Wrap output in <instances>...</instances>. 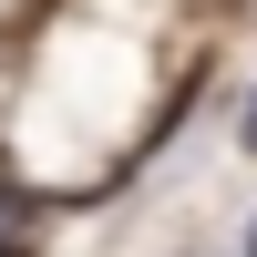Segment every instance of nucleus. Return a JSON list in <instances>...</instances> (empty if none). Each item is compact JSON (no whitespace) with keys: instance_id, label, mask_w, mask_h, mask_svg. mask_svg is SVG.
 I'll return each mask as SVG.
<instances>
[{"instance_id":"f257e3e1","label":"nucleus","mask_w":257,"mask_h":257,"mask_svg":"<svg viewBox=\"0 0 257 257\" xmlns=\"http://www.w3.org/2000/svg\"><path fill=\"white\" fill-rule=\"evenodd\" d=\"M237 144H247V155H257V93L237 103Z\"/></svg>"},{"instance_id":"f03ea898","label":"nucleus","mask_w":257,"mask_h":257,"mask_svg":"<svg viewBox=\"0 0 257 257\" xmlns=\"http://www.w3.org/2000/svg\"><path fill=\"white\" fill-rule=\"evenodd\" d=\"M237 257H257V216H247V226H237Z\"/></svg>"}]
</instances>
